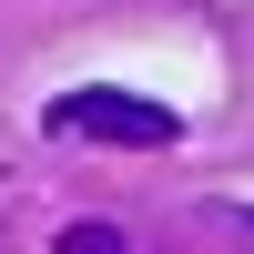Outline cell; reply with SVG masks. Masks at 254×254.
I'll list each match as a JSON object with an SVG mask.
<instances>
[{
    "instance_id": "1",
    "label": "cell",
    "mask_w": 254,
    "mask_h": 254,
    "mask_svg": "<svg viewBox=\"0 0 254 254\" xmlns=\"http://www.w3.org/2000/svg\"><path fill=\"white\" fill-rule=\"evenodd\" d=\"M41 122L71 132V142H122V153H163V142H183V112H173V102L122 92V81H81V92H61Z\"/></svg>"
},
{
    "instance_id": "2",
    "label": "cell",
    "mask_w": 254,
    "mask_h": 254,
    "mask_svg": "<svg viewBox=\"0 0 254 254\" xmlns=\"http://www.w3.org/2000/svg\"><path fill=\"white\" fill-rule=\"evenodd\" d=\"M61 254H122V234H112V224H71V234H61Z\"/></svg>"
},
{
    "instance_id": "3",
    "label": "cell",
    "mask_w": 254,
    "mask_h": 254,
    "mask_svg": "<svg viewBox=\"0 0 254 254\" xmlns=\"http://www.w3.org/2000/svg\"><path fill=\"white\" fill-rule=\"evenodd\" d=\"M214 224H234V234H254V203H214Z\"/></svg>"
}]
</instances>
